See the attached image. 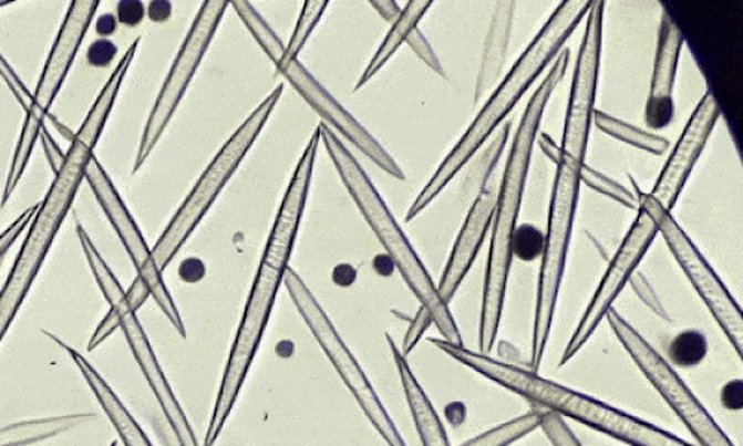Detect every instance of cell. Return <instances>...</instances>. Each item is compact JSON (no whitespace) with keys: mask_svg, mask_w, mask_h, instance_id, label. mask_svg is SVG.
Masks as SVG:
<instances>
[{"mask_svg":"<svg viewBox=\"0 0 743 446\" xmlns=\"http://www.w3.org/2000/svg\"><path fill=\"white\" fill-rule=\"evenodd\" d=\"M406 42L407 45H410L412 50L415 51V54L419 55V58L423 60V62L427 64L429 68H432L434 72L438 73V75L445 76V72H443L437 55L434 54L432 45H430L427 39H425L424 34L420 32L419 28L412 30L410 37L406 39Z\"/></svg>","mask_w":743,"mask_h":446,"instance_id":"obj_35","label":"cell"},{"mask_svg":"<svg viewBox=\"0 0 743 446\" xmlns=\"http://www.w3.org/2000/svg\"><path fill=\"white\" fill-rule=\"evenodd\" d=\"M373 268H375L378 274L386 277L394 271L395 266L393 259H391L389 255H378V257L373 259Z\"/></svg>","mask_w":743,"mask_h":446,"instance_id":"obj_51","label":"cell"},{"mask_svg":"<svg viewBox=\"0 0 743 446\" xmlns=\"http://www.w3.org/2000/svg\"><path fill=\"white\" fill-rule=\"evenodd\" d=\"M556 166L558 168H556L554 190H551L549 220H547L540 279H538L536 319H534L532 365L536 371L545 356L551 323H554L581 184V167L564 162Z\"/></svg>","mask_w":743,"mask_h":446,"instance_id":"obj_7","label":"cell"},{"mask_svg":"<svg viewBox=\"0 0 743 446\" xmlns=\"http://www.w3.org/2000/svg\"><path fill=\"white\" fill-rule=\"evenodd\" d=\"M706 353V338L699 331L681 332L669 345V357L678 366H696L705 359Z\"/></svg>","mask_w":743,"mask_h":446,"instance_id":"obj_29","label":"cell"},{"mask_svg":"<svg viewBox=\"0 0 743 446\" xmlns=\"http://www.w3.org/2000/svg\"><path fill=\"white\" fill-rule=\"evenodd\" d=\"M76 231L95 281H97L104 298L111 304V310L118 318L120 329L127 338L130 349H132L147 384L151 385L165 418L168 419L169 427L175 433L180 446H199L197 436H195L176 394L173 393L167 378H165L164 371L161 370L158 359H156L154 349H152L151 342L147 340L141 322H138L136 311L132 309L127 298H125V290L121 288L120 281L116 280L111 268L100 257L99 250L95 249L89 234L80 224H78Z\"/></svg>","mask_w":743,"mask_h":446,"instance_id":"obj_9","label":"cell"},{"mask_svg":"<svg viewBox=\"0 0 743 446\" xmlns=\"http://www.w3.org/2000/svg\"><path fill=\"white\" fill-rule=\"evenodd\" d=\"M568 63L569 53L565 50L556 58L549 75L529 98L527 111L520 120L510 154L507 157L506 168H504L502 186H499L497 201H495L493 238H491L484 298H482L479 326L482 353H489L497 340L504 298H506L508 271H510L513 259L512 238L516 222H518L520 205H523L534 143L538 136V127H540L547 102L550 101L556 86L563 81Z\"/></svg>","mask_w":743,"mask_h":446,"instance_id":"obj_2","label":"cell"},{"mask_svg":"<svg viewBox=\"0 0 743 446\" xmlns=\"http://www.w3.org/2000/svg\"><path fill=\"white\" fill-rule=\"evenodd\" d=\"M75 365L80 367L81 374L84 375L90 388L93 390L99 404L102 405L104 414L111 419L112 426L118 432L121 440H124L125 446H154L146 436V433L138 426L133 415L125 408L123 402L116 396L111 385L100 376L99 372L86 362L84 356H81L76 350L68 349Z\"/></svg>","mask_w":743,"mask_h":446,"instance_id":"obj_22","label":"cell"},{"mask_svg":"<svg viewBox=\"0 0 743 446\" xmlns=\"http://www.w3.org/2000/svg\"><path fill=\"white\" fill-rule=\"evenodd\" d=\"M721 401H723L725 408L732 411L742 409V381H732V383L724 385Z\"/></svg>","mask_w":743,"mask_h":446,"instance_id":"obj_43","label":"cell"},{"mask_svg":"<svg viewBox=\"0 0 743 446\" xmlns=\"http://www.w3.org/2000/svg\"><path fill=\"white\" fill-rule=\"evenodd\" d=\"M682 43H684V37L680 28L671 14L663 10L653 76H651L650 93L646 105V124L650 128L660 129L672 123L673 112H675L673 85H675Z\"/></svg>","mask_w":743,"mask_h":446,"instance_id":"obj_19","label":"cell"},{"mask_svg":"<svg viewBox=\"0 0 743 446\" xmlns=\"http://www.w3.org/2000/svg\"><path fill=\"white\" fill-rule=\"evenodd\" d=\"M540 427L545 431L554 446H581L575 433L569 431L560 415L543 413Z\"/></svg>","mask_w":743,"mask_h":446,"instance_id":"obj_33","label":"cell"},{"mask_svg":"<svg viewBox=\"0 0 743 446\" xmlns=\"http://www.w3.org/2000/svg\"><path fill=\"white\" fill-rule=\"evenodd\" d=\"M138 42L136 39L133 45L128 48L127 53L121 59L118 66L112 72L97 101L89 112V116L76 134L71 138L66 157L62 167L55 173L50 190L39 203L37 215L30 225L28 237L21 247L19 257H17L7 283L0 290V342L3 341L16 315L19 314L21 305L28 297L33 281L37 280L39 270L50 252L52 242L64 219L71 210L73 201L82 180L85 179V168L90 159L94 157V149L97 146L99 138L102 136L104 125H106L109 115L115 105L116 97L123 85L124 77L132 66L134 55H136Z\"/></svg>","mask_w":743,"mask_h":446,"instance_id":"obj_1","label":"cell"},{"mask_svg":"<svg viewBox=\"0 0 743 446\" xmlns=\"http://www.w3.org/2000/svg\"><path fill=\"white\" fill-rule=\"evenodd\" d=\"M332 279L341 288H349L358 279V271H355L354 267L349 266V263H341V266L334 268Z\"/></svg>","mask_w":743,"mask_h":446,"instance_id":"obj_47","label":"cell"},{"mask_svg":"<svg viewBox=\"0 0 743 446\" xmlns=\"http://www.w3.org/2000/svg\"><path fill=\"white\" fill-rule=\"evenodd\" d=\"M606 318L638 367L702 446H734L684 381L615 309Z\"/></svg>","mask_w":743,"mask_h":446,"instance_id":"obj_11","label":"cell"},{"mask_svg":"<svg viewBox=\"0 0 743 446\" xmlns=\"http://www.w3.org/2000/svg\"><path fill=\"white\" fill-rule=\"evenodd\" d=\"M580 181H584L589 188L607 195V197L612 198V200L619 201L620 205L629 207V209L638 210V198L631 190L617 184V181L610 179V177L603 176L602 173L586 166V164L580 170Z\"/></svg>","mask_w":743,"mask_h":446,"instance_id":"obj_31","label":"cell"},{"mask_svg":"<svg viewBox=\"0 0 743 446\" xmlns=\"http://www.w3.org/2000/svg\"><path fill=\"white\" fill-rule=\"evenodd\" d=\"M277 69L297 89L298 93L306 98L308 105L314 107L317 114L323 116L330 125H333L334 128L344 134L376 166H380L382 170H385L389 175L395 177V179H405L402 168L395 164L394 158L390 154H386L384 147L344 107L334 101L332 95L316 81V77L299 63V60H282Z\"/></svg>","mask_w":743,"mask_h":446,"instance_id":"obj_18","label":"cell"},{"mask_svg":"<svg viewBox=\"0 0 743 446\" xmlns=\"http://www.w3.org/2000/svg\"><path fill=\"white\" fill-rule=\"evenodd\" d=\"M430 7H432V2H430V0H424V2L414 0V2L407 3L405 10H402V14H400L399 19L394 21L393 28L390 29L389 34H386L384 39V42H382L381 46L378 48L375 58L372 59V62L369 63L367 71L363 72V75L360 77L358 85H355V90L362 89V86L367 84V82L371 80V77L375 75V73L380 71V69L384 66L386 62H389L391 55H393L395 51L399 50L403 42H406V39L410 37L412 30L419 28L421 19H423V15L429 11Z\"/></svg>","mask_w":743,"mask_h":446,"instance_id":"obj_24","label":"cell"},{"mask_svg":"<svg viewBox=\"0 0 743 446\" xmlns=\"http://www.w3.org/2000/svg\"><path fill=\"white\" fill-rule=\"evenodd\" d=\"M145 6L138 0H121L116 6V20L127 28H137L145 19Z\"/></svg>","mask_w":743,"mask_h":446,"instance_id":"obj_40","label":"cell"},{"mask_svg":"<svg viewBox=\"0 0 743 446\" xmlns=\"http://www.w3.org/2000/svg\"><path fill=\"white\" fill-rule=\"evenodd\" d=\"M658 234L659 228L654 219L653 198L649 194H641L640 198H638L636 222H633L629 232L626 234L616 257L612 258L610 266H608L601 284L598 286L584 319L580 320L575 335L571 336L567 349H565L560 365H565V363L571 361L579 353L581 346L592 336V333L597 331L599 324L606 319L608 311L612 309V302L616 301V298L619 297L633 272L637 271L638 263L646 257L647 250L650 249L651 242H653Z\"/></svg>","mask_w":743,"mask_h":446,"instance_id":"obj_13","label":"cell"},{"mask_svg":"<svg viewBox=\"0 0 743 446\" xmlns=\"http://www.w3.org/2000/svg\"><path fill=\"white\" fill-rule=\"evenodd\" d=\"M653 211L659 232L662 234L682 271L692 281L694 289L701 294L703 302H705L725 335L729 336V341L732 342L734 349L737 350L739 354H742V311L739 309L736 301L733 300L723 281L715 274L714 268H711L703 255L699 252L698 247L685 236L671 214L663 210V207L654 198Z\"/></svg>","mask_w":743,"mask_h":446,"instance_id":"obj_16","label":"cell"},{"mask_svg":"<svg viewBox=\"0 0 743 446\" xmlns=\"http://www.w3.org/2000/svg\"><path fill=\"white\" fill-rule=\"evenodd\" d=\"M319 132L320 141H323L339 176L345 184V188L353 195L354 201L362 210L369 227L376 234L378 240L384 246L389 257L393 259L395 268L405 279L415 297L419 298L421 307H424L432 315L433 323L436 324L438 332L445 338L443 341L454 345H463L462 335H460L455 320L452 318L450 307L442 300L432 277L425 270L423 262L420 261L419 255L412 249L405 232L395 222L389 207L385 206L384 200L378 194L375 186H373L362 166L355 162L344 143L334 136L328 125L320 124Z\"/></svg>","mask_w":743,"mask_h":446,"instance_id":"obj_5","label":"cell"},{"mask_svg":"<svg viewBox=\"0 0 743 446\" xmlns=\"http://www.w3.org/2000/svg\"><path fill=\"white\" fill-rule=\"evenodd\" d=\"M590 3L592 2L567 0V2H563L556 8L554 14L550 15L537 37L529 43L525 53L520 55L518 62L515 63V66L498 85V89L491 95L489 101L482 107L471 128L460 138L445 162L434 173L432 180L421 190L406 216L407 222L416 218L445 189V186L454 179L456 173L462 170L471 162L473 155L484 146L486 138L493 136L498 125L510 114L513 107L518 105L520 97L527 93L533 82L541 75L547 64L559 54L560 48L564 46L567 39L579 28L584 17L588 15Z\"/></svg>","mask_w":743,"mask_h":446,"instance_id":"obj_3","label":"cell"},{"mask_svg":"<svg viewBox=\"0 0 743 446\" xmlns=\"http://www.w3.org/2000/svg\"><path fill=\"white\" fill-rule=\"evenodd\" d=\"M85 179L89 181L91 189L95 194L100 205H102L104 214L118 234L121 241L130 258L136 267L137 277L149 289L151 297L155 298L156 304L167 315L169 322L180 333L182 338H186V329L184 320L180 318V311L177 309L172 294H169L167 286L164 283L163 271L156 266L154 255L146 245L145 238L133 216L130 215L127 207L121 200L118 190L115 189L107 173L100 166L95 155L90 159L89 166L85 168Z\"/></svg>","mask_w":743,"mask_h":446,"instance_id":"obj_15","label":"cell"},{"mask_svg":"<svg viewBox=\"0 0 743 446\" xmlns=\"http://www.w3.org/2000/svg\"><path fill=\"white\" fill-rule=\"evenodd\" d=\"M39 137H41L43 147H45L48 158L51 159L50 163L52 170H54V173L59 172V168L62 167L64 157H66V155L60 153L59 147H56L55 142L52 141L51 134L48 133V129L45 127L41 129V134H39Z\"/></svg>","mask_w":743,"mask_h":446,"instance_id":"obj_44","label":"cell"},{"mask_svg":"<svg viewBox=\"0 0 743 446\" xmlns=\"http://www.w3.org/2000/svg\"><path fill=\"white\" fill-rule=\"evenodd\" d=\"M432 323V315H430L424 307H421L419 313L412 319L410 331H407L405 342H403V354H405V356L407 353L412 352V349H414L416 344H419L421 336L424 335V332L427 331V328Z\"/></svg>","mask_w":743,"mask_h":446,"instance_id":"obj_39","label":"cell"},{"mask_svg":"<svg viewBox=\"0 0 743 446\" xmlns=\"http://www.w3.org/2000/svg\"><path fill=\"white\" fill-rule=\"evenodd\" d=\"M594 121L597 127L602 129L608 136L636 146L638 149L646 151V153L663 155L668 151L669 142L667 138L646 132V129L633 127V125L612 118V116L603 114V112L595 111Z\"/></svg>","mask_w":743,"mask_h":446,"instance_id":"obj_26","label":"cell"},{"mask_svg":"<svg viewBox=\"0 0 743 446\" xmlns=\"http://www.w3.org/2000/svg\"><path fill=\"white\" fill-rule=\"evenodd\" d=\"M395 366H398L400 381H402L403 392H405L407 405H410L412 417H414L416 431L420 433L421 442L424 446H451L447 439L445 427L434 411L432 402L427 394L421 387L419 380L415 378L406 356L398 349L390 335H386Z\"/></svg>","mask_w":743,"mask_h":446,"instance_id":"obj_21","label":"cell"},{"mask_svg":"<svg viewBox=\"0 0 743 446\" xmlns=\"http://www.w3.org/2000/svg\"><path fill=\"white\" fill-rule=\"evenodd\" d=\"M0 75L6 80L8 86L12 90V93L16 94V97L19 98V102L23 105L25 112H28L30 105H32L33 94L29 93V90L25 89L23 82L16 75V72L12 71V68L7 63V60L3 59L2 55H0Z\"/></svg>","mask_w":743,"mask_h":446,"instance_id":"obj_38","label":"cell"},{"mask_svg":"<svg viewBox=\"0 0 743 446\" xmlns=\"http://www.w3.org/2000/svg\"><path fill=\"white\" fill-rule=\"evenodd\" d=\"M537 137L543 153H545L547 157L551 159V162L558 164L560 162V157H563V154H560V147L556 146V143L551 141L550 136H547V134H540V136Z\"/></svg>","mask_w":743,"mask_h":446,"instance_id":"obj_49","label":"cell"},{"mask_svg":"<svg viewBox=\"0 0 743 446\" xmlns=\"http://www.w3.org/2000/svg\"><path fill=\"white\" fill-rule=\"evenodd\" d=\"M172 12V3L167 0H152L149 7H147V17L154 23H164V21L169 20Z\"/></svg>","mask_w":743,"mask_h":446,"instance_id":"obj_46","label":"cell"},{"mask_svg":"<svg viewBox=\"0 0 743 446\" xmlns=\"http://www.w3.org/2000/svg\"><path fill=\"white\" fill-rule=\"evenodd\" d=\"M180 279L186 283H197L206 276V266L199 259H186L179 268Z\"/></svg>","mask_w":743,"mask_h":446,"instance_id":"obj_42","label":"cell"},{"mask_svg":"<svg viewBox=\"0 0 743 446\" xmlns=\"http://www.w3.org/2000/svg\"><path fill=\"white\" fill-rule=\"evenodd\" d=\"M282 281L288 286L290 298H292L302 319L306 320L312 335L316 336L317 342L324 350L326 356L332 362L334 370L338 371L339 376L344 381L354 400L358 401L360 408H362L369 422L372 423V426L375 427V431L380 433L382 439L389 446H407L398 427H395L393 418L390 417L385 406L382 405L380 396L373 390L372 384L369 383L367 374L351 354L349 346L339 336L328 314L321 309L314 294L310 292L301 277L292 268H288Z\"/></svg>","mask_w":743,"mask_h":446,"instance_id":"obj_10","label":"cell"},{"mask_svg":"<svg viewBox=\"0 0 743 446\" xmlns=\"http://www.w3.org/2000/svg\"><path fill=\"white\" fill-rule=\"evenodd\" d=\"M109 446H116V442H113V444H112V445H109Z\"/></svg>","mask_w":743,"mask_h":446,"instance_id":"obj_53","label":"cell"},{"mask_svg":"<svg viewBox=\"0 0 743 446\" xmlns=\"http://www.w3.org/2000/svg\"><path fill=\"white\" fill-rule=\"evenodd\" d=\"M432 342L463 365L520 394L533 404L543 406L547 413L576 419V422L597 428L632 446H693L653 424L642 422L633 415L612 408L610 405L556 384L554 381L541 378L536 372L507 365L485 354L471 352L463 345L438 340H432Z\"/></svg>","mask_w":743,"mask_h":446,"instance_id":"obj_4","label":"cell"},{"mask_svg":"<svg viewBox=\"0 0 743 446\" xmlns=\"http://www.w3.org/2000/svg\"><path fill=\"white\" fill-rule=\"evenodd\" d=\"M38 207L39 205L30 207V209L25 210L24 214H21L19 218L12 222L10 227L6 229V231L0 234V262H2V259L6 258V255L8 253V250L11 249V246L14 245L17 240H19L24 229L29 227V224L32 222L34 215H37Z\"/></svg>","mask_w":743,"mask_h":446,"instance_id":"obj_34","label":"cell"},{"mask_svg":"<svg viewBox=\"0 0 743 446\" xmlns=\"http://www.w3.org/2000/svg\"><path fill=\"white\" fill-rule=\"evenodd\" d=\"M228 6L229 2L210 0V2L203 3L202 10L195 17L193 28L186 34L184 45L177 53L172 71H169L167 80H165L163 89L156 97L155 105L152 107L141 145H138L134 173H137L138 168L149 158L156 143L163 136L164 129L167 128L169 120L175 115L195 72L198 71L199 63L203 62L204 55L210 46L211 39L215 38L221 17H224Z\"/></svg>","mask_w":743,"mask_h":446,"instance_id":"obj_12","label":"cell"},{"mask_svg":"<svg viewBox=\"0 0 743 446\" xmlns=\"http://www.w3.org/2000/svg\"><path fill=\"white\" fill-rule=\"evenodd\" d=\"M720 114L721 111L715 95L708 91L694 110L692 118L685 125L680 141L673 147L672 154L669 155L668 162L650 193V197H653L668 214H671L672 207L675 206L678 197L688 184V179L692 175L703 149H705L708 138H710Z\"/></svg>","mask_w":743,"mask_h":446,"instance_id":"obj_17","label":"cell"},{"mask_svg":"<svg viewBox=\"0 0 743 446\" xmlns=\"http://www.w3.org/2000/svg\"><path fill=\"white\" fill-rule=\"evenodd\" d=\"M11 6V2H3V0H0V8Z\"/></svg>","mask_w":743,"mask_h":446,"instance_id":"obj_52","label":"cell"},{"mask_svg":"<svg viewBox=\"0 0 743 446\" xmlns=\"http://www.w3.org/2000/svg\"><path fill=\"white\" fill-rule=\"evenodd\" d=\"M99 6V0H78V2H72L71 8H69L66 19H64L62 29L56 34L54 45H52L51 53L48 55L41 81L37 86V93L33 94L32 105L29 107L28 118L24 121L23 132L20 134L10 173H8L0 207H6L8 201L11 200L17 185L20 184L21 177L28 168L34 143H37L41 129L45 127L52 103L62 90L63 82L66 81L81 43L95 19Z\"/></svg>","mask_w":743,"mask_h":446,"instance_id":"obj_8","label":"cell"},{"mask_svg":"<svg viewBox=\"0 0 743 446\" xmlns=\"http://www.w3.org/2000/svg\"><path fill=\"white\" fill-rule=\"evenodd\" d=\"M495 201H497V197H495L493 190L482 189L475 203H473L466 220H464L462 231L456 238L450 261H447L445 272H443L441 286L437 288L438 294L446 304H450L460 284L466 279L467 272L471 271L473 262H475L477 253L484 245L486 232L493 224Z\"/></svg>","mask_w":743,"mask_h":446,"instance_id":"obj_20","label":"cell"},{"mask_svg":"<svg viewBox=\"0 0 743 446\" xmlns=\"http://www.w3.org/2000/svg\"><path fill=\"white\" fill-rule=\"evenodd\" d=\"M116 28H118V20H116V15L113 14L100 15L97 21H95V32H97L100 37H103V39L112 37V34L116 32Z\"/></svg>","mask_w":743,"mask_h":446,"instance_id":"obj_48","label":"cell"},{"mask_svg":"<svg viewBox=\"0 0 743 446\" xmlns=\"http://www.w3.org/2000/svg\"><path fill=\"white\" fill-rule=\"evenodd\" d=\"M234 10L241 17L242 23L247 25L250 33L254 34L259 45L264 48L265 53L278 66L286 58V46L282 45L280 38L269 28L267 21L260 17L259 12L251 7L249 2H233Z\"/></svg>","mask_w":743,"mask_h":446,"instance_id":"obj_27","label":"cell"},{"mask_svg":"<svg viewBox=\"0 0 743 446\" xmlns=\"http://www.w3.org/2000/svg\"><path fill=\"white\" fill-rule=\"evenodd\" d=\"M94 415H66V417H54L38 419V422H25L0 428V446H25L48 439V437L60 435L80 426Z\"/></svg>","mask_w":743,"mask_h":446,"instance_id":"obj_25","label":"cell"},{"mask_svg":"<svg viewBox=\"0 0 743 446\" xmlns=\"http://www.w3.org/2000/svg\"><path fill=\"white\" fill-rule=\"evenodd\" d=\"M629 281H631L633 289H636L638 297H640L641 300L659 315V318L671 320L669 319L667 311H664L663 305L660 304L659 298L656 297L653 288H651L649 281L646 280V277L642 276L641 272H633Z\"/></svg>","mask_w":743,"mask_h":446,"instance_id":"obj_37","label":"cell"},{"mask_svg":"<svg viewBox=\"0 0 743 446\" xmlns=\"http://www.w3.org/2000/svg\"><path fill=\"white\" fill-rule=\"evenodd\" d=\"M545 249V234L538 231L532 225H524L515 229L512 238V255L523 261H533L534 258L541 257Z\"/></svg>","mask_w":743,"mask_h":446,"instance_id":"obj_32","label":"cell"},{"mask_svg":"<svg viewBox=\"0 0 743 446\" xmlns=\"http://www.w3.org/2000/svg\"><path fill=\"white\" fill-rule=\"evenodd\" d=\"M328 2H316V0H307L303 3L301 15H299L297 28L293 30L292 38H290L289 45L286 46L285 60H298L299 53L303 45H306L308 38L319 24L321 15L324 14Z\"/></svg>","mask_w":743,"mask_h":446,"instance_id":"obj_30","label":"cell"},{"mask_svg":"<svg viewBox=\"0 0 743 446\" xmlns=\"http://www.w3.org/2000/svg\"><path fill=\"white\" fill-rule=\"evenodd\" d=\"M603 2L590 3L565 116L560 162L584 167L601 69ZM559 162V163H560ZM558 163V164H559Z\"/></svg>","mask_w":743,"mask_h":446,"instance_id":"obj_14","label":"cell"},{"mask_svg":"<svg viewBox=\"0 0 743 446\" xmlns=\"http://www.w3.org/2000/svg\"><path fill=\"white\" fill-rule=\"evenodd\" d=\"M118 328V318H116V314L113 313L112 310L109 311L106 318H104L103 322L100 323L97 331H95L94 335L91 336L89 349L94 350L95 346H99L104 340H107V336H111L112 333L115 332Z\"/></svg>","mask_w":743,"mask_h":446,"instance_id":"obj_41","label":"cell"},{"mask_svg":"<svg viewBox=\"0 0 743 446\" xmlns=\"http://www.w3.org/2000/svg\"><path fill=\"white\" fill-rule=\"evenodd\" d=\"M372 6L380 11V14L384 17L385 20H398L399 15L402 14V10L398 7L395 2H372Z\"/></svg>","mask_w":743,"mask_h":446,"instance_id":"obj_50","label":"cell"},{"mask_svg":"<svg viewBox=\"0 0 743 446\" xmlns=\"http://www.w3.org/2000/svg\"><path fill=\"white\" fill-rule=\"evenodd\" d=\"M282 89L278 85L271 94L258 107L254 114L242 123L241 127L233 134L231 138L221 146L219 154L206 168L203 176L199 177L193 193L188 195L184 205L177 210L175 218L172 219L168 227L165 228L163 236L159 237L152 255L156 266L161 271L167 268L175 259L177 252L188 240L190 234L195 231L198 224L202 222L213 203L219 197L220 190L225 188L234 173L240 167L250 147L254 146L259 133L262 132L265 124L276 110L280 101Z\"/></svg>","mask_w":743,"mask_h":446,"instance_id":"obj_6","label":"cell"},{"mask_svg":"<svg viewBox=\"0 0 743 446\" xmlns=\"http://www.w3.org/2000/svg\"><path fill=\"white\" fill-rule=\"evenodd\" d=\"M513 14H515V2L497 3L493 23H491L488 37H486L484 55H482L475 102H479L484 97L486 91L493 86L503 71L507 59L508 42H510L512 37Z\"/></svg>","mask_w":743,"mask_h":446,"instance_id":"obj_23","label":"cell"},{"mask_svg":"<svg viewBox=\"0 0 743 446\" xmlns=\"http://www.w3.org/2000/svg\"><path fill=\"white\" fill-rule=\"evenodd\" d=\"M543 413H529L512 419L503 426L493 428V431L482 433L477 437L460 446H507L527 436L528 433L540 427Z\"/></svg>","mask_w":743,"mask_h":446,"instance_id":"obj_28","label":"cell"},{"mask_svg":"<svg viewBox=\"0 0 743 446\" xmlns=\"http://www.w3.org/2000/svg\"><path fill=\"white\" fill-rule=\"evenodd\" d=\"M116 54H118V46L111 39H99L86 50V62L93 68H107L111 66Z\"/></svg>","mask_w":743,"mask_h":446,"instance_id":"obj_36","label":"cell"},{"mask_svg":"<svg viewBox=\"0 0 743 446\" xmlns=\"http://www.w3.org/2000/svg\"><path fill=\"white\" fill-rule=\"evenodd\" d=\"M151 292L146 288V284L143 283L141 279L134 280V283L130 286L127 292H125V298H127L128 304L132 305L134 311L141 309L147 300H149Z\"/></svg>","mask_w":743,"mask_h":446,"instance_id":"obj_45","label":"cell"}]
</instances>
